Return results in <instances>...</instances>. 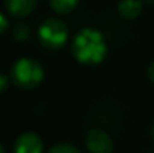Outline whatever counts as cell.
<instances>
[{"instance_id": "7c38bea8", "label": "cell", "mask_w": 154, "mask_h": 153, "mask_svg": "<svg viewBox=\"0 0 154 153\" xmlns=\"http://www.w3.org/2000/svg\"><path fill=\"white\" fill-rule=\"evenodd\" d=\"M8 26H9V23H8L6 17L3 14H0V35H3L8 30Z\"/></svg>"}, {"instance_id": "ba28073f", "label": "cell", "mask_w": 154, "mask_h": 153, "mask_svg": "<svg viewBox=\"0 0 154 153\" xmlns=\"http://www.w3.org/2000/svg\"><path fill=\"white\" fill-rule=\"evenodd\" d=\"M79 0H50L51 9L58 15H67L78 6Z\"/></svg>"}, {"instance_id": "7a4b0ae2", "label": "cell", "mask_w": 154, "mask_h": 153, "mask_svg": "<svg viewBox=\"0 0 154 153\" xmlns=\"http://www.w3.org/2000/svg\"><path fill=\"white\" fill-rule=\"evenodd\" d=\"M9 78L15 87L23 90H32L44 81L45 71L36 59L21 57L11 66Z\"/></svg>"}, {"instance_id": "9a60e30c", "label": "cell", "mask_w": 154, "mask_h": 153, "mask_svg": "<svg viewBox=\"0 0 154 153\" xmlns=\"http://www.w3.org/2000/svg\"><path fill=\"white\" fill-rule=\"evenodd\" d=\"M142 3H147V5H154V0H142Z\"/></svg>"}, {"instance_id": "2e32d148", "label": "cell", "mask_w": 154, "mask_h": 153, "mask_svg": "<svg viewBox=\"0 0 154 153\" xmlns=\"http://www.w3.org/2000/svg\"><path fill=\"white\" fill-rule=\"evenodd\" d=\"M0 153H6V152H5V147L2 146V143H0Z\"/></svg>"}, {"instance_id": "5bb4252c", "label": "cell", "mask_w": 154, "mask_h": 153, "mask_svg": "<svg viewBox=\"0 0 154 153\" xmlns=\"http://www.w3.org/2000/svg\"><path fill=\"white\" fill-rule=\"evenodd\" d=\"M150 137H151V140L154 141V123L151 125V128H150Z\"/></svg>"}, {"instance_id": "9c48e42d", "label": "cell", "mask_w": 154, "mask_h": 153, "mask_svg": "<svg viewBox=\"0 0 154 153\" xmlns=\"http://www.w3.org/2000/svg\"><path fill=\"white\" fill-rule=\"evenodd\" d=\"M12 39L18 44H24L30 39L32 36V27L27 23H17L12 27Z\"/></svg>"}, {"instance_id": "30bf717a", "label": "cell", "mask_w": 154, "mask_h": 153, "mask_svg": "<svg viewBox=\"0 0 154 153\" xmlns=\"http://www.w3.org/2000/svg\"><path fill=\"white\" fill-rule=\"evenodd\" d=\"M47 153H82V152L76 146H73L70 143H57Z\"/></svg>"}, {"instance_id": "6da1fadb", "label": "cell", "mask_w": 154, "mask_h": 153, "mask_svg": "<svg viewBox=\"0 0 154 153\" xmlns=\"http://www.w3.org/2000/svg\"><path fill=\"white\" fill-rule=\"evenodd\" d=\"M70 51L79 63L87 66H96L105 60L108 54V47L103 35L99 30L93 27H85L73 36Z\"/></svg>"}, {"instance_id": "3957f363", "label": "cell", "mask_w": 154, "mask_h": 153, "mask_svg": "<svg viewBox=\"0 0 154 153\" xmlns=\"http://www.w3.org/2000/svg\"><path fill=\"white\" fill-rule=\"evenodd\" d=\"M69 30L63 20L57 17L45 18L38 29V41L45 50L57 51L67 42Z\"/></svg>"}, {"instance_id": "277c9868", "label": "cell", "mask_w": 154, "mask_h": 153, "mask_svg": "<svg viewBox=\"0 0 154 153\" xmlns=\"http://www.w3.org/2000/svg\"><path fill=\"white\" fill-rule=\"evenodd\" d=\"M85 147L90 153H112L114 140L106 131L91 128L85 135Z\"/></svg>"}, {"instance_id": "8992f818", "label": "cell", "mask_w": 154, "mask_h": 153, "mask_svg": "<svg viewBox=\"0 0 154 153\" xmlns=\"http://www.w3.org/2000/svg\"><path fill=\"white\" fill-rule=\"evenodd\" d=\"M39 0H3L6 12L17 20H23L35 12Z\"/></svg>"}, {"instance_id": "52a82bcc", "label": "cell", "mask_w": 154, "mask_h": 153, "mask_svg": "<svg viewBox=\"0 0 154 153\" xmlns=\"http://www.w3.org/2000/svg\"><path fill=\"white\" fill-rule=\"evenodd\" d=\"M117 12H118L120 18H123L126 21L136 20L142 12V0H121L118 3Z\"/></svg>"}, {"instance_id": "8fae6325", "label": "cell", "mask_w": 154, "mask_h": 153, "mask_svg": "<svg viewBox=\"0 0 154 153\" xmlns=\"http://www.w3.org/2000/svg\"><path fill=\"white\" fill-rule=\"evenodd\" d=\"M9 83H11V78L8 75H5L3 72H0V95H3L8 90Z\"/></svg>"}, {"instance_id": "4fadbf2b", "label": "cell", "mask_w": 154, "mask_h": 153, "mask_svg": "<svg viewBox=\"0 0 154 153\" xmlns=\"http://www.w3.org/2000/svg\"><path fill=\"white\" fill-rule=\"evenodd\" d=\"M147 77H148L150 83L154 84V62L150 63V66H148V69H147Z\"/></svg>"}, {"instance_id": "5b68a950", "label": "cell", "mask_w": 154, "mask_h": 153, "mask_svg": "<svg viewBox=\"0 0 154 153\" xmlns=\"http://www.w3.org/2000/svg\"><path fill=\"white\" fill-rule=\"evenodd\" d=\"M44 141L42 138L32 131L20 134L14 143V153H42Z\"/></svg>"}]
</instances>
